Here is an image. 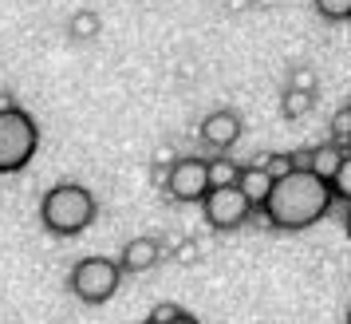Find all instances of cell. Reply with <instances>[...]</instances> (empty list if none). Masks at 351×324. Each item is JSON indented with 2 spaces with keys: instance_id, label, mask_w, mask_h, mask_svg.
Returning a JSON list of instances; mask_svg holds the SVG:
<instances>
[{
  "instance_id": "obj_2",
  "label": "cell",
  "mask_w": 351,
  "mask_h": 324,
  "mask_svg": "<svg viewBox=\"0 0 351 324\" xmlns=\"http://www.w3.org/2000/svg\"><path fill=\"white\" fill-rule=\"evenodd\" d=\"M95 213H99L95 194L87 186H80V182H60L40 202V222L56 238H75V233H83V229L95 222Z\"/></svg>"
},
{
  "instance_id": "obj_17",
  "label": "cell",
  "mask_w": 351,
  "mask_h": 324,
  "mask_svg": "<svg viewBox=\"0 0 351 324\" xmlns=\"http://www.w3.org/2000/svg\"><path fill=\"white\" fill-rule=\"evenodd\" d=\"M174 316H178V308H174V305H158L154 312H150V321H146V324H170Z\"/></svg>"
},
{
  "instance_id": "obj_5",
  "label": "cell",
  "mask_w": 351,
  "mask_h": 324,
  "mask_svg": "<svg viewBox=\"0 0 351 324\" xmlns=\"http://www.w3.org/2000/svg\"><path fill=\"white\" fill-rule=\"evenodd\" d=\"M202 213H206V222L213 229H237L253 210H249V202H245L237 186H213L202 198Z\"/></svg>"
},
{
  "instance_id": "obj_16",
  "label": "cell",
  "mask_w": 351,
  "mask_h": 324,
  "mask_svg": "<svg viewBox=\"0 0 351 324\" xmlns=\"http://www.w3.org/2000/svg\"><path fill=\"white\" fill-rule=\"evenodd\" d=\"M261 170H265V174H269V178L276 182V178H285L288 170H296V162H292V154H272V159L265 162V166H261Z\"/></svg>"
},
{
  "instance_id": "obj_13",
  "label": "cell",
  "mask_w": 351,
  "mask_h": 324,
  "mask_svg": "<svg viewBox=\"0 0 351 324\" xmlns=\"http://www.w3.org/2000/svg\"><path fill=\"white\" fill-rule=\"evenodd\" d=\"M308 107H312V91H308V87H292V91L285 95V115L288 119H300Z\"/></svg>"
},
{
  "instance_id": "obj_7",
  "label": "cell",
  "mask_w": 351,
  "mask_h": 324,
  "mask_svg": "<svg viewBox=\"0 0 351 324\" xmlns=\"http://www.w3.org/2000/svg\"><path fill=\"white\" fill-rule=\"evenodd\" d=\"M241 139V115L237 111H213L202 119V143L213 150H229Z\"/></svg>"
},
{
  "instance_id": "obj_18",
  "label": "cell",
  "mask_w": 351,
  "mask_h": 324,
  "mask_svg": "<svg viewBox=\"0 0 351 324\" xmlns=\"http://www.w3.org/2000/svg\"><path fill=\"white\" fill-rule=\"evenodd\" d=\"M170 324H197V321H193V316H186V312H178V316H174Z\"/></svg>"
},
{
  "instance_id": "obj_8",
  "label": "cell",
  "mask_w": 351,
  "mask_h": 324,
  "mask_svg": "<svg viewBox=\"0 0 351 324\" xmlns=\"http://www.w3.org/2000/svg\"><path fill=\"white\" fill-rule=\"evenodd\" d=\"M154 261H158V242L134 238L130 245H123V261H114V265H119V273H146V269H154Z\"/></svg>"
},
{
  "instance_id": "obj_4",
  "label": "cell",
  "mask_w": 351,
  "mask_h": 324,
  "mask_svg": "<svg viewBox=\"0 0 351 324\" xmlns=\"http://www.w3.org/2000/svg\"><path fill=\"white\" fill-rule=\"evenodd\" d=\"M119 281H123V273L111 257H83L71 269V292L83 305H107L119 292Z\"/></svg>"
},
{
  "instance_id": "obj_15",
  "label": "cell",
  "mask_w": 351,
  "mask_h": 324,
  "mask_svg": "<svg viewBox=\"0 0 351 324\" xmlns=\"http://www.w3.org/2000/svg\"><path fill=\"white\" fill-rule=\"evenodd\" d=\"M348 135H351V107H343V111H335V119H332V143L348 146Z\"/></svg>"
},
{
  "instance_id": "obj_11",
  "label": "cell",
  "mask_w": 351,
  "mask_h": 324,
  "mask_svg": "<svg viewBox=\"0 0 351 324\" xmlns=\"http://www.w3.org/2000/svg\"><path fill=\"white\" fill-rule=\"evenodd\" d=\"M328 194H332V202H343V206L351 202V159L339 162V170L328 178Z\"/></svg>"
},
{
  "instance_id": "obj_12",
  "label": "cell",
  "mask_w": 351,
  "mask_h": 324,
  "mask_svg": "<svg viewBox=\"0 0 351 324\" xmlns=\"http://www.w3.org/2000/svg\"><path fill=\"white\" fill-rule=\"evenodd\" d=\"M237 170H241V166H233L229 159H213V162H206L209 190H213V186H233V182H237Z\"/></svg>"
},
{
  "instance_id": "obj_9",
  "label": "cell",
  "mask_w": 351,
  "mask_h": 324,
  "mask_svg": "<svg viewBox=\"0 0 351 324\" xmlns=\"http://www.w3.org/2000/svg\"><path fill=\"white\" fill-rule=\"evenodd\" d=\"M237 186L241 194H245V202H249V210H261V202L269 198V186H272V178L261 170V166H245V170H237Z\"/></svg>"
},
{
  "instance_id": "obj_1",
  "label": "cell",
  "mask_w": 351,
  "mask_h": 324,
  "mask_svg": "<svg viewBox=\"0 0 351 324\" xmlns=\"http://www.w3.org/2000/svg\"><path fill=\"white\" fill-rule=\"evenodd\" d=\"M261 210L269 218L272 229H285V233H296V229L316 226L324 213L332 210V194H328V182L316 178L312 170H288L285 178H276L269 186V198L261 202Z\"/></svg>"
},
{
  "instance_id": "obj_14",
  "label": "cell",
  "mask_w": 351,
  "mask_h": 324,
  "mask_svg": "<svg viewBox=\"0 0 351 324\" xmlns=\"http://www.w3.org/2000/svg\"><path fill=\"white\" fill-rule=\"evenodd\" d=\"M316 12L324 20H335L339 24V20L351 16V0H316Z\"/></svg>"
},
{
  "instance_id": "obj_3",
  "label": "cell",
  "mask_w": 351,
  "mask_h": 324,
  "mask_svg": "<svg viewBox=\"0 0 351 324\" xmlns=\"http://www.w3.org/2000/svg\"><path fill=\"white\" fill-rule=\"evenodd\" d=\"M36 146H40L36 119L20 107H4L0 111V174H20L36 159Z\"/></svg>"
},
{
  "instance_id": "obj_6",
  "label": "cell",
  "mask_w": 351,
  "mask_h": 324,
  "mask_svg": "<svg viewBox=\"0 0 351 324\" xmlns=\"http://www.w3.org/2000/svg\"><path fill=\"white\" fill-rule=\"evenodd\" d=\"M166 190L170 198L178 202H202L209 190V178H206V162L202 159H178L166 174Z\"/></svg>"
},
{
  "instance_id": "obj_10",
  "label": "cell",
  "mask_w": 351,
  "mask_h": 324,
  "mask_svg": "<svg viewBox=\"0 0 351 324\" xmlns=\"http://www.w3.org/2000/svg\"><path fill=\"white\" fill-rule=\"evenodd\" d=\"M343 159H351L348 154V146H335V143H328V146H319V150H312V159H308V166L304 170H312L316 178H332L335 170H339V162Z\"/></svg>"
}]
</instances>
